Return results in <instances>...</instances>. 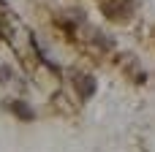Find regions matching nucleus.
I'll return each instance as SVG.
<instances>
[{
    "mask_svg": "<svg viewBox=\"0 0 155 152\" xmlns=\"http://www.w3.org/2000/svg\"><path fill=\"white\" fill-rule=\"evenodd\" d=\"M11 76H14V73H11V68H8V65H0V82H8Z\"/></svg>",
    "mask_w": 155,
    "mask_h": 152,
    "instance_id": "nucleus-4",
    "label": "nucleus"
},
{
    "mask_svg": "<svg viewBox=\"0 0 155 152\" xmlns=\"http://www.w3.org/2000/svg\"><path fill=\"white\" fill-rule=\"evenodd\" d=\"M74 90L79 92L82 101H90L98 90V82H95L93 73H74Z\"/></svg>",
    "mask_w": 155,
    "mask_h": 152,
    "instance_id": "nucleus-2",
    "label": "nucleus"
},
{
    "mask_svg": "<svg viewBox=\"0 0 155 152\" xmlns=\"http://www.w3.org/2000/svg\"><path fill=\"white\" fill-rule=\"evenodd\" d=\"M5 109H8L11 114H16L19 120H35V109H33L27 101H19V98L5 101Z\"/></svg>",
    "mask_w": 155,
    "mask_h": 152,
    "instance_id": "nucleus-3",
    "label": "nucleus"
},
{
    "mask_svg": "<svg viewBox=\"0 0 155 152\" xmlns=\"http://www.w3.org/2000/svg\"><path fill=\"white\" fill-rule=\"evenodd\" d=\"M134 11H136V0H106L104 3V14L112 22H125Z\"/></svg>",
    "mask_w": 155,
    "mask_h": 152,
    "instance_id": "nucleus-1",
    "label": "nucleus"
}]
</instances>
